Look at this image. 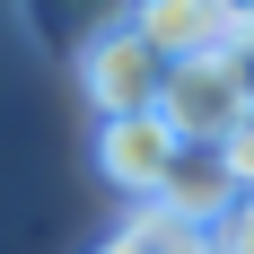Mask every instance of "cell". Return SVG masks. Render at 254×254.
Segmentation results:
<instances>
[{
	"mask_svg": "<svg viewBox=\"0 0 254 254\" xmlns=\"http://www.w3.org/2000/svg\"><path fill=\"white\" fill-rule=\"evenodd\" d=\"M167 79H176V62H167L140 26H114L105 44L79 53V88H88V105H97V123L158 114V105H167Z\"/></svg>",
	"mask_w": 254,
	"mask_h": 254,
	"instance_id": "1",
	"label": "cell"
},
{
	"mask_svg": "<svg viewBox=\"0 0 254 254\" xmlns=\"http://www.w3.org/2000/svg\"><path fill=\"white\" fill-rule=\"evenodd\" d=\"M219 9L237 18V35H254V0H219Z\"/></svg>",
	"mask_w": 254,
	"mask_h": 254,
	"instance_id": "10",
	"label": "cell"
},
{
	"mask_svg": "<svg viewBox=\"0 0 254 254\" xmlns=\"http://www.w3.org/2000/svg\"><path fill=\"white\" fill-rule=\"evenodd\" d=\"M210 246H219V254H254V193H246V202L228 210V228L210 237Z\"/></svg>",
	"mask_w": 254,
	"mask_h": 254,
	"instance_id": "8",
	"label": "cell"
},
{
	"mask_svg": "<svg viewBox=\"0 0 254 254\" xmlns=\"http://www.w3.org/2000/svg\"><path fill=\"white\" fill-rule=\"evenodd\" d=\"M131 26H140L167 62H210V53L237 44V18L219 9V0H140Z\"/></svg>",
	"mask_w": 254,
	"mask_h": 254,
	"instance_id": "5",
	"label": "cell"
},
{
	"mask_svg": "<svg viewBox=\"0 0 254 254\" xmlns=\"http://www.w3.org/2000/svg\"><path fill=\"white\" fill-rule=\"evenodd\" d=\"M246 202V184H237L228 149H202V140H184L176 167H167V193H158V210H176V219H193V228H228V210Z\"/></svg>",
	"mask_w": 254,
	"mask_h": 254,
	"instance_id": "4",
	"label": "cell"
},
{
	"mask_svg": "<svg viewBox=\"0 0 254 254\" xmlns=\"http://www.w3.org/2000/svg\"><path fill=\"white\" fill-rule=\"evenodd\" d=\"M131 9H140V0H26V26H35L44 44H62V53H88V44H105L114 26H131Z\"/></svg>",
	"mask_w": 254,
	"mask_h": 254,
	"instance_id": "6",
	"label": "cell"
},
{
	"mask_svg": "<svg viewBox=\"0 0 254 254\" xmlns=\"http://www.w3.org/2000/svg\"><path fill=\"white\" fill-rule=\"evenodd\" d=\"M167 131L176 140H202V149H228L237 131L254 123V88L246 70H237L228 53H210V62H176V79H167Z\"/></svg>",
	"mask_w": 254,
	"mask_h": 254,
	"instance_id": "2",
	"label": "cell"
},
{
	"mask_svg": "<svg viewBox=\"0 0 254 254\" xmlns=\"http://www.w3.org/2000/svg\"><path fill=\"white\" fill-rule=\"evenodd\" d=\"M228 167H237V184H246V193H254V123H246V131H237V140H228Z\"/></svg>",
	"mask_w": 254,
	"mask_h": 254,
	"instance_id": "9",
	"label": "cell"
},
{
	"mask_svg": "<svg viewBox=\"0 0 254 254\" xmlns=\"http://www.w3.org/2000/svg\"><path fill=\"white\" fill-rule=\"evenodd\" d=\"M97 254H219V246H210V228H193V219H176V210H158V202H140Z\"/></svg>",
	"mask_w": 254,
	"mask_h": 254,
	"instance_id": "7",
	"label": "cell"
},
{
	"mask_svg": "<svg viewBox=\"0 0 254 254\" xmlns=\"http://www.w3.org/2000/svg\"><path fill=\"white\" fill-rule=\"evenodd\" d=\"M176 131H167V114H123V123H97V176L123 193L131 210L158 202L167 193V167H176Z\"/></svg>",
	"mask_w": 254,
	"mask_h": 254,
	"instance_id": "3",
	"label": "cell"
}]
</instances>
